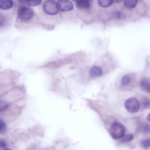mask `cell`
Returning <instances> with one entry per match:
<instances>
[{"label": "cell", "mask_w": 150, "mask_h": 150, "mask_svg": "<svg viewBox=\"0 0 150 150\" xmlns=\"http://www.w3.org/2000/svg\"><path fill=\"white\" fill-rule=\"evenodd\" d=\"M125 128L121 123L118 122L113 123L110 126L109 133L112 137L117 139L122 137L124 135Z\"/></svg>", "instance_id": "6da1fadb"}, {"label": "cell", "mask_w": 150, "mask_h": 150, "mask_svg": "<svg viewBox=\"0 0 150 150\" xmlns=\"http://www.w3.org/2000/svg\"><path fill=\"white\" fill-rule=\"evenodd\" d=\"M43 9L45 13L49 15H56L59 12L57 4L52 0H47L44 2Z\"/></svg>", "instance_id": "7a4b0ae2"}, {"label": "cell", "mask_w": 150, "mask_h": 150, "mask_svg": "<svg viewBox=\"0 0 150 150\" xmlns=\"http://www.w3.org/2000/svg\"><path fill=\"white\" fill-rule=\"evenodd\" d=\"M125 106L129 112L133 113L137 112L140 108V103L138 100L133 97L127 99L125 102Z\"/></svg>", "instance_id": "3957f363"}, {"label": "cell", "mask_w": 150, "mask_h": 150, "mask_svg": "<svg viewBox=\"0 0 150 150\" xmlns=\"http://www.w3.org/2000/svg\"><path fill=\"white\" fill-rule=\"evenodd\" d=\"M33 15V12L30 8L25 6L20 7L18 11V15L19 18L24 21L31 19Z\"/></svg>", "instance_id": "277c9868"}, {"label": "cell", "mask_w": 150, "mask_h": 150, "mask_svg": "<svg viewBox=\"0 0 150 150\" xmlns=\"http://www.w3.org/2000/svg\"><path fill=\"white\" fill-rule=\"evenodd\" d=\"M57 5L59 9L62 11L71 10L74 7L73 4L69 0H58Z\"/></svg>", "instance_id": "5b68a950"}, {"label": "cell", "mask_w": 150, "mask_h": 150, "mask_svg": "<svg viewBox=\"0 0 150 150\" xmlns=\"http://www.w3.org/2000/svg\"><path fill=\"white\" fill-rule=\"evenodd\" d=\"M13 5L12 0H0V8L2 10H7L11 8Z\"/></svg>", "instance_id": "8992f818"}, {"label": "cell", "mask_w": 150, "mask_h": 150, "mask_svg": "<svg viewBox=\"0 0 150 150\" xmlns=\"http://www.w3.org/2000/svg\"><path fill=\"white\" fill-rule=\"evenodd\" d=\"M90 74L92 77H97L102 75V71L101 69L99 67L94 66L91 68Z\"/></svg>", "instance_id": "52a82bcc"}, {"label": "cell", "mask_w": 150, "mask_h": 150, "mask_svg": "<svg viewBox=\"0 0 150 150\" xmlns=\"http://www.w3.org/2000/svg\"><path fill=\"white\" fill-rule=\"evenodd\" d=\"M89 0H77L76 2V6L80 8H86L90 6Z\"/></svg>", "instance_id": "ba28073f"}, {"label": "cell", "mask_w": 150, "mask_h": 150, "mask_svg": "<svg viewBox=\"0 0 150 150\" xmlns=\"http://www.w3.org/2000/svg\"><path fill=\"white\" fill-rule=\"evenodd\" d=\"M124 4L127 8H134L137 5L138 0H124Z\"/></svg>", "instance_id": "9c48e42d"}, {"label": "cell", "mask_w": 150, "mask_h": 150, "mask_svg": "<svg viewBox=\"0 0 150 150\" xmlns=\"http://www.w3.org/2000/svg\"><path fill=\"white\" fill-rule=\"evenodd\" d=\"M113 0H98V2L100 6L103 8H106L112 5Z\"/></svg>", "instance_id": "30bf717a"}, {"label": "cell", "mask_w": 150, "mask_h": 150, "mask_svg": "<svg viewBox=\"0 0 150 150\" xmlns=\"http://www.w3.org/2000/svg\"><path fill=\"white\" fill-rule=\"evenodd\" d=\"M150 85V83L146 79H144L142 80L140 83V86L141 88L147 92Z\"/></svg>", "instance_id": "8fae6325"}, {"label": "cell", "mask_w": 150, "mask_h": 150, "mask_svg": "<svg viewBox=\"0 0 150 150\" xmlns=\"http://www.w3.org/2000/svg\"><path fill=\"white\" fill-rule=\"evenodd\" d=\"M26 4L28 6H34L41 4L42 0H25Z\"/></svg>", "instance_id": "7c38bea8"}, {"label": "cell", "mask_w": 150, "mask_h": 150, "mask_svg": "<svg viewBox=\"0 0 150 150\" xmlns=\"http://www.w3.org/2000/svg\"><path fill=\"white\" fill-rule=\"evenodd\" d=\"M131 78L130 76L128 75H126L122 77L121 82L123 86H127L129 84Z\"/></svg>", "instance_id": "4fadbf2b"}, {"label": "cell", "mask_w": 150, "mask_h": 150, "mask_svg": "<svg viewBox=\"0 0 150 150\" xmlns=\"http://www.w3.org/2000/svg\"><path fill=\"white\" fill-rule=\"evenodd\" d=\"M133 136L131 134L124 135L121 138V141L123 143H125L130 141L134 139Z\"/></svg>", "instance_id": "5bb4252c"}, {"label": "cell", "mask_w": 150, "mask_h": 150, "mask_svg": "<svg viewBox=\"0 0 150 150\" xmlns=\"http://www.w3.org/2000/svg\"><path fill=\"white\" fill-rule=\"evenodd\" d=\"M7 131V127L4 122L0 119V133L1 134L5 133Z\"/></svg>", "instance_id": "9a60e30c"}, {"label": "cell", "mask_w": 150, "mask_h": 150, "mask_svg": "<svg viewBox=\"0 0 150 150\" xmlns=\"http://www.w3.org/2000/svg\"><path fill=\"white\" fill-rule=\"evenodd\" d=\"M142 105L145 108H150V100L147 98H144L142 102Z\"/></svg>", "instance_id": "2e32d148"}, {"label": "cell", "mask_w": 150, "mask_h": 150, "mask_svg": "<svg viewBox=\"0 0 150 150\" xmlns=\"http://www.w3.org/2000/svg\"><path fill=\"white\" fill-rule=\"evenodd\" d=\"M8 103L3 100L0 101V110L1 111L4 110L8 108Z\"/></svg>", "instance_id": "e0dca14e"}, {"label": "cell", "mask_w": 150, "mask_h": 150, "mask_svg": "<svg viewBox=\"0 0 150 150\" xmlns=\"http://www.w3.org/2000/svg\"><path fill=\"white\" fill-rule=\"evenodd\" d=\"M141 146L144 148L150 147V139L143 140L141 142Z\"/></svg>", "instance_id": "ac0fdd59"}, {"label": "cell", "mask_w": 150, "mask_h": 150, "mask_svg": "<svg viewBox=\"0 0 150 150\" xmlns=\"http://www.w3.org/2000/svg\"><path fill=\"white\" fill-rule=\"evenodd\" d=\"M122 14L121 12L119 11L115 12L113 13V16L116 19H120L122 17Z\"/></svg>", "instance_id": "d6986e66"}, {"label": "cell", "mask_w": 150, "mask_h": 150, "mask_svg": "<svg viewBox=\"0 0 150 150\" xmlns=\"http://www.w3.org/2000/svg\"><path fill=\"white\" fill-rule=\"evenodd\" d=\"M7 145L6 143L1 139L0 140V148H4L5 149Z\"/></svg>", "instance_id": "ffe728a7"}, {"label": "cell", "mask_w": 150, "mask_h": 150, "mask_svg": "<svg viewBox=\"0 0 150 150\" xmlns=\"http://www.w3.org/2000/svg\"><path fill=\"white\" fill-rule=\"evenodd\" d=\"M124 0H113V1L115 3H119Z\"/></svg>", "instance_id": "44dd1931"}, {"label": "cell", "mask_w": 150, "mask_h": 150, "mask_svg": "<svg viewBox=\"0 0 150 150\" xmlns=\"http://www.w3.org/2000/svg\"><path fill=\"white\" fill-rule=\"evenodd\" d=\"M147 119L150 122V113L148 114L147 116Z\"/></svg>", "instance_id": "7402d4cb"}, {"label": "cell", "mask_w": 150, "mask_h": 150, "mask_svg": "<svg viewBox=\"0 0 150 150\" xmlns=\"http://www.w3.org/2000/svg\"><path fill=\"white\" fill-rule=\"evenodd\" d=\"M147 92L150 93V85L149 87V88L148 89Z\"/></svg>", "instance_id": "603a6c76"}]
</instances>
